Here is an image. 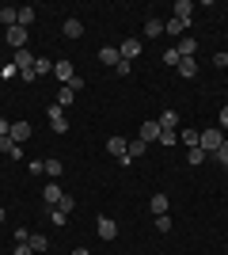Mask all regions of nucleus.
Segmentation results:
<instances>
[{"mask_svg": "<svg viewBox=\"0 0 228 255\" xmlns=\"http://www.w3.org/2000/svg\"><path fill=\"white\" fill-rule=\"evenodd\" d=\"M213 160H217V164H225V168H228V137L221 141V149L213 152Z\"/></svg>", "mask_w": 228, "mask_h": 255, "instance_id": "nucleus-29", "label": "nucleus"}, {"mask_svg": "<svg viewBox=\"0 0 228 255\" xmlns=\"http://www.w3.org/2000/svg\"><path fill=\"white\" fill-rule=\"evenodd\" d=\"M27 244H31V252H46V248H50V240H46L42 233H34L31 240H27Z\"/></svg>", "mask_w": 228, "mask_h": 255, "instance_id": "nucleus-25", "label": "nucleus"}, {"mask_svg": "<svg viewBox=\"0 0 228 255\" xmlns=\"http://www.w3.org/2000/svg\"><path fill=\"white\" fill-rule=\"evenodd\" d=\"M190 15H194V0H175V19L190 23Z\"/></svg>", "mask_w": 228, "mask_h": 255, "instance_id": "nucleus-13", "label": "nucleus"}, {"mask_svg": "<svg viewBox=\"0 0 228 255\" xmlns=\"http://www.w3.org/2000/svg\"><path fill=\"white\" fill-rule=\"evenodd\" d=\"M27 171H31V175H46V160H31Z\"/></svg>", "mask_w": 228, "mask_h": 255, "instance_id": "nucleus-35", "label": "nucleus"}, {"mask_svg": "<svg viewBox=\"0 0 228 255\" xmlns=\"http://www.w3.org/2000/svg\"><path fill=\"white\" fill-rule=\"evenodd\" d=\"M8 133H11V122H8V118H0V137H8Z\"/></svg>", "mask_w": 228, "mask_h": 255, "instance_id": "nucleus-42", "label": "nucleus"}, {"mask_svg": "<svg viewBox=\"0 0 228 255\" xmlns=\"http://www.w3.org/2000/svg\"><path fill=\"white\" fill-rule=\"evenodd\" d=\"M42 73H54V65L46 61V57H34V76H42Z\"/></svg>", "mask_w": 228, "mask_h": 255, "instance_id": "nucleus-28", "label": "nucleus"}, {"mask_svg": "<svg viewBox=\"0 0 228 255\" xmlns=\"http://www.w3.org/2000/svg\"><path fill=\"white\" fill-rule=\"evenodd\" d=\"M73 99H76V92H73V88H61V92H57V107H61V111H65V107L73 103Z\"/></svg>", "mask_w": 228, "mask_h": 255, "instance_id": "nucleus-24", "label": "nucleus"}, {"mask_svg": "<svg viewBox=\"0 0 228 255\" xmlns=\"http://www.w3.org/2000/svg\"><path fill=\"white\" fill-rule=\"evenodd\" d=\"M213 65H217V69H228V53H213Z\"/></svg>", "mask_w": 228, "mask_h": 255, "instance_id": "nucleus-39", "label": "nucleus"}, {"mask_svg": "<svg viewBox=\"0 0 228 255\" xmlns=\"http://www.w3.org/2000/svg\"><path fill=\"white\" fill-rule=\"evenodd\" d=\"M198 133H202V129H183L179 137H183V145H186V149H194V145H198Z\"/></svg>", "mask_w": 228, "mask_h": 255, "instance_id": "nucleus-27", "label": "nucleus"}, {"mask_svg": "<svg viewBox=\"0 0 228 255\" xmlns=\"http://www.w3.org/2000/svg\"><path fill=\"white\" fill-rule=\"evenodd\" d=\"M15 23H19L23 31H27V27H31V23H34V8H19V15H15Z\"/></svg>", "mask_w": 228, "mask_h": 255, "instance_id": "nucleus-23", "label": "nucleus"}, {"mask_svg": "<svg viewBox=\"0 0 228 255\" xmlns=\"http://www.w3.org/2000/svg\"><path fill=\"white\" fill-rule=\"evenodd\" d=\"M50 221H54V225H57V229H61V225H65V221H69V217H65V213H61V210H57V206H54V210H50Z\"/></svg>", "mask_w": 228, "mask_h": 255, "instance_id": "nucleus-36", "label": "nucleus"}, {"mask_svg": "<svg viewBox=\"0 0 228 255\" xmlns=\"http://www.w3.org/2000/svg\"><path fill=\"white\" fill-rule=\"evenodd\" d=\"M171 217H167V213H160V217H156V229H160V233H171Z\"/></svg>", "mask_w": 228, "mask_h": 255, "instance_id": "nucleus-33", "label": "nucleus"}, {"mask_svg": "<svg viewBox=\"0 0 228 255\" xmlns=\"http://www.w3.org/2000/svg\"><path fill=\"white\" fill-rule=\"evenodd\" d=\"M11 65H15L19 73H31V69H34V53H31V50H15V57H11Z\"/></svg>", "mask_w": 228, "mask_h": 255, "instance_id": "nucleus-6", "label": "nucleus"}, {"mask_svg": "<svg viewBox=\"0 0 228 255\" xmlns=\"http://www.w3.org/2000/svg\"><path fill=\"white\" fill-rule=\"evenodd\" d=\"M156 122H160V129H175V126H179V115H175V111H163Z\"/></svg>", "mask_w": 228, "mask_h": 255, "instance_id": "nucleus-19", "label": "nucleus"}, {"mask_svg": "<svg viewBox=\"0 0 228 255\" xmlns=\"http://www.w3.org/2000/svg\"><path fill=\"white\" fill-rule=\"evenodd\" d=\"M50 126H54V133H69V118H65V111L61 107H50Z\"/></svg>", "mask_w": 228, "mask_h": 255, "instance_id": "nucleus-4", "label": "nucleus"}, {"mask_svg": "<svg viewBox=\"0 0 228 255\" xmlns=\"http://www.w3.org/2000/svg\"><path fill=\"white\" fill-rule=\"evenodd\" d=\"M11 149H15V141H11V137H0V152H8V156H11Z\"/></svg>", "mask_w": 228, "mask_h": 255, "instance_id": "nucleus-38", "label": "nucleus"}, {"mask_svg": "<svg viewBox=\"0 0 228 255\" xmlns=\"http://www.w3.org/2000/svg\"><path fill=\"white\" fill-rule=\"evenodd\" d=\"M95 233H99V240H114V236H118V225L110 221V217H95Z\"/></svg>", "mask_w": 228, "mask_h": 255, "instance_id": "nucleus-3", "label": "nucleus"}, {"mask_svg": "<svg viewBox=\"0 0 228 255\" xmlns=\"http://www.w3.org/2000/svg\"><path fill=\"white\" fill-rule=\"evenodd\" d=\"M228 137V133H225V129H206V133H198V149H202V152H206V156H213V152H217L221 149V141H225Z\"/></svg>", "mask_w": 228, "mask_h": 255, "instance_id": "nucleus-1", "label": "nucleus"}, {"mask_svg": "<svg viewBox=\"0 0 228 255\" xmlns=\"http://www.w3.org/2000/svg\"><path fill=\"white\" fill-rule=\"evenodd\" d=\"M179 61H183V57H179L175 46H171V50H163V65H179Z\"/></svg>", "mask_w": 228, "mask_h": 255, "instance_id": "nucleus-34", "label": "nucleus"}, {"mask_svg": "<svg viewBox=\"0 0 228 255\" xmlns=\"http://www.w3.org/2000/svg\"><path fill=\"white\" fill-rule=\"evenodd\" d=\"M54 76H57V80H61V84H73V76H76L73 61H65V57H61V61L54 65Z\"/></svg>", "mask_w": 228, "mask_h": 255, "instance_id": "nucleus-7", "label": "nucleus"}, {"mask_svg": "<svg viewBox=\"0 0 228 255\" xmlns=\"http://www.w3.org/2000/svg\"><path fill=\"white\" fill-rule=\"evenodd\" d=\"M61 171H65V164H61V160H46V175H50V179H61Z\"/></svg>", "mask_w": 228, "mask_h": 255, "instance_id": "nucleus-21", "label": "nucleus"}, {"mask_svg": "<svg viewBox=\"0 0 228 255\" xmlns=\"http://www.w3.org/2000/svg\"><path fill=\"white\" fill-rule=\"evenodd\" d=\"M114 73H118V76H130L133 73V61H118V65H114Z\"/></svg>", "mask_w": 228, "mask_h": 255, "instance_id": "nucleus-37", "label": "nucleus"}, {"mask_svg": "<svg viewBox=\"0 0 228 255\" xmlns=\"http://www.w3.org/2000/svg\"><path fill=\"white\" fill-rule=\"evenodd\" d=\"M118 53H122V61H133V57L141 53V42H137V38H126V42H118Z\"/></svg>", "mask_w": 228, "mask_h": 255, "instance_id": "nucleus-8", "label": "nucleus"}, {"mask_svg": "<svg viewBox=\"0 0 228 255\" xmlns=\"http://www.w3.org/2000/svg\"><path fill=\"white\" fill-rule=\"evenodd\" d=\"M221 129H225V133H228V103L221 107Z\"/></svg>", "mask_w": 228, "mask_h": 255, "instance_id": "nucleus-40", "label": "nucleus"}, {"mask_svg": "<svg viewBox=\"0 0 228 255\" xmlns=\"http://www.w3.org/2000/svg\"><path fill=\"white\" fill-rule=\"evenodd\" d=\"M99 61H103V65H118L122 61L118 46H103V50H99Z\"/></svg>", "mask_w": 228, "mask_h": 255, "instance_id": "nucleus-16", "label": "nucleus"}, {"mask_svg": "<svg viewBox=\"0 0 228 255\" xmlns=\"http://www.w3.org/2000/svg\"><path fill=\"white\" fill-rule=\"evenodd\" d=\"M0 221H4V206H0Z\"/></svg>", "mask_w": 228, "mask_h": 255, "instance_id": "nucleus-44", "label": "nucleus"}, {"mask_svg": "<svg viewBox=\"0 0 228 255\" xmlns=\"http://www.w3.org/2000/svg\"><path fill=\"white\" fill-rule=\"evenodd\" d=\"M160 133H163V129H160V122H156V118L141 126V141H145V145H149V141H160Z\"/></svg>", "mask_w": 228, "mask_h": 255, "instance_id": "nucleus-12", "label": "nucleus"}, {"mask_svg": "<svg viewBox=\"0 0 228 255\" xmlns=\"http://www.w3.org/2000/svg\"><path fill=\"white\" fill-rule=\"evenodd\" d=\"M73 255H91V252H87V248H76V252Z\"/></svg>", "mask_w": 228, "mask_h": 255, "instance_id": "nucleus-43", "label": "nucleus"}, {"mask_svg": "<svg viewBox=\"0 0 228 255\" xmlns=\"http://www.w3.org/2000/svg\"><path fill=\"white\" fill-rule=\"evenodd\" d=\"M175 50H179V57H194V53H198V42H194V38H186V34H183V38L175 42Z\"/></svg>", "mask_w": 228, "mask_h": 255, "instance_id": "nucleus-15", "label": "nucleus"}, {"mask_svg": "<svg viewBox=\"0 0 228 255\" xmlns=\"http://www.w3.org/2000/svg\"><path fill=\"white\" fill-rule=\"evenodd\" d=\"M145 149H149V145H145L141 137H133L130 145H126V156H130V160H137V156H145Z\"/></svg>", "mask_w": 228, "mask_h": 255, "instance_id": "nucleus-18", "label": "nucleus"}, {"mask_svg": "<svg viewBox=\"0 0 228 255\" xmlns=\"http://www.w3.org/2000/svg\"><path fill=\"white\" fill-rule=\"evenodd\" d=\"M206 152H202V149H198V145H194V149H186V164H206Z\"/></svg>", "mask_w": 228, "mask_h": 255, "instance_id": "nucleus-26", "label": "nucleus"}, {"mask_svg": "<svg viewBox=\"0 0 228 255\" xmlns=\"http://www.w3.org/2000/svg\"><path fill=\"white\" fill-rule=\"evenodd\" d=\"M15 145H23V141L31 137V122H11V133H8Z\"/></svg>", "mask_w": 228, "mask_h": 255, "instance_id": "nucleus-9", "label": "nucleus"}, {"mask_svg": "<svg viewBox=\"0 0 228 255\" xmlns=\"http://www.w3.org/2000/svg\"><path fill=\"white\" fill-rule=\"evenodd\" d=\"M186 27H190V23H186V19H175V15H171L167 23H163V31L171 34V38H183V34H186Z\"/></svg>", "mask_w": 228, "mask_h": 255, "instance_id": "nucleus-10", "label": "nucleus"}, {"mask_svg": "<svg viewBox=\"0 0 228 255\" xmlns=\"http://www.w3.org/2000/svg\"><path fill=\"white\" fill-rule=\"evenodd\" d=\"M11 255H34V252H31V244H15V252H11Z\"/></svg>", "mask_w": 228, "mask_h": 255, "instance_id": "nucleus-41", "label": "nucleus"}, {"mask_svg": "<svg viewBox=\"0 0 228 255\" xmlns=\"http://www.w3.org/2000/svg\"><path fill=\"white\" fill-rule=\"evenodd\" d=\"M175 73L183 76V80H190V76H198V61H194V57H183V61L175 65Z\"/></svg>", "mask_w": 228, "mask_h": 255, "instance_id": "nucleus-11", "label": "nucleus"}, {"mask_svg": "<svg viewBox=\"0 0 228 255\" xmlns=\"http://www.w3.org/2000/svg\"><path fill=\"white\" fill-rule=\"evenodd\" d=\"M11 76H19V69H15V65H4V69H0V84H4V80H11Z\"/></svg>", "mask_w": 228, "mask_h": 255, "instance_id": "nucleus-31", "label": "nucleus"}, {"mask_svg": "<svg viewBox=\"0 0 228 255\" xmlns=\"http://www.w3.org/2000/svg\"><path fill=\"white\" fill-rule=\"evenodd\" d=\"M42 198H46V206L54 210V206L61 202V198H65V191H61V187H57V183L50 179V183H46V187H42Z\"/></svg>", "mask_w": 228, "mask_h": 255, "instance_id": "nucleus-5", "label": "nucleus"}, {"mask_svg": "<svg viewBox=\"0 0 228 255\" xmlns=\"http://www.w3.org/2000/svg\"><path fill=\"white\" fill-rule=\"evenodd\" d=\"M145 34H149V38L163 34V19H156V15H152V19H145Z\"/></svg>", "mask_w": 228, "mask_h": 255, "instance_id": "nucleus-20", "label": "nucleus"}, {"mask_svg": "<svg viewBox=\"0 0 228 255\" xmlns=\"http://www.w3.org/2000/svg\"><path fill=\"white\" fill-rule=\"evenodd\" d=\"M4 38L11 42V50H27V31H23L19 23H15V27H8V31H4Z\"/></svg>", "mask_w": 228, "mask_h": 255, "instance_id": "nucleus-2", "label": "nucleus"}, {"mask_svg": "<svg viewBox=\"0 0 228 255\" xmlns=\"http://www.w3.org/2000/svg\"><path fill=\"white\" fill-rule=\"evenodd\" d=\"M175 137H179L175 129H163V133H160V145H163V149H171V145H175Z\"/></svg>", "mask_w": 228, "mask_h": 255, "instance_id": "nucleus-32", "label": "nucleus"}, {"mask_svg": "<svg viewBox=\"0 0 228 255\" xmlns=\"http://www.w3.org/2000/svg\"><path fill=\"white\" fill-rule=\"evenodd\" d=\"M57 210H61V213H65V217H69V213L76 210V202H73V194H65V198H61V202H57Z\"/></svg>", "mask_w": 228, "mask_h": 255, "instance_id": "nucleus-30", "label": "nucleus"}, {"mask_svg": "<svg viewBox=\"0 0 228 255\" xmlns=\"http://www.w3.org/2000/svg\"><path fill=\"white\" fill-rule=\"evenodd\" d=\"M167 206H171V198L167 194H152V202H149V210L160 217V213H167Z\"/></svg>", "mask_w": 228, "mask_h": 255, "instance_id": "nucleus-17", "label": "nucleus"}, {"mask_svg": "<svg viewBox=\"0 0 228 255\" xmlns=\"http://www.w3.org/2000/svg\"><path fill=\"white\" fill-rule=\"evenodd\" d=\"M15 15H19V8H0V23H4V31L15 27Z\"/></svg>", "mask_w": 228, "mask_h": 255, "instance_id": "nucleus-22", "label": "nucleus"}, {"mask_svg": "<svg viewBox=\"0 0 228 255\" xmlns=\"http://www.w3.org/2000/svg\"><path fill=\"white\" fill-rule=\"evenodd\" d=\"M61 34H65V38H80V34H84V23L80 19H65L61 23Z\"/></svg>", "mask_w": 228, "mask_h": 255, "instance_id": "nucleus-14", "label": "nucleus"}]
</instances>
